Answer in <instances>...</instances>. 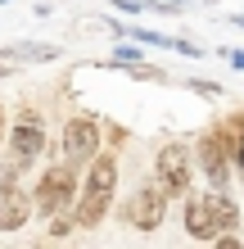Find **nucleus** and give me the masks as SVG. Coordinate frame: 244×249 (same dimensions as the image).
<instances>
[{
	"label": "nucleus",
	"instance_id": "obj_18",
	"mask_svg": "<svg viewBox=\"0 0 244 249\" xmlns=\"http://www.w3.org/2000/svg\"><path fill=\"white\" fill-rule=\"evenodd\" d=\"M0 136H5V109H0Z\"/></svg>",
	"mask_w": 244,
	"mask_h": 249
},
{
	"label": "nucleus",
	"instance_id": "obj_20",
	"mask_svg": "<svg viewBox=\"0 0 244 249\" xmlns=\"http://www.w3.org/2000/svg\"><path fill=\"white\" fill-rule=\"evenodd\" d=\"M0 5H5V0H0Z\"/></svg>",
	"mask_w": 244,
	"mask_h": 249
},
{
	"label": "nucleus",
	"instance_id": "obj_12",
	"mask_svg": "<svg viewBox=\"0 0 244 249\" xmlns=\"http://www.w3.org/2000/svg\"><path fill=\"white\" fill-rule=\"evenodd\" d=\"M18 168H23V163H14V159H5V163H0V195L18 181Z\"/></svg>",
	"mask_w": 244,
	"mask_h": 249
},
{
	"label": "nucleus",
	"instance_id": "obj_15",
	"mask_svg": "<svg viewBox=\"0 0 244 249\" xmlns=\"http://www.w3.org/2000/svg\"><path fill=\"white\" fill-rule=\"evenodd\" d=\"M140 5H145V0H118V9H122V14H140Z\"/></svg>",
	"mask_w": 244,
	"mask_h": 249
},
{
	"label": "nucleus",
	"instance_id": "obj_9",
	"mask_svg": "<svg viewBox=\"0 0 244 249\" xmlns=\"http://www.w3.org/2000/svg\"><path fill=\"white\" fill-rule=\"evenodd\" d=\"M54 46H41V41H27V46H9L5 50V59H54Z\"/></svg>",
	"mask_w": 244,
	"mask_h": 249
},
{
	"label": "nucleus",
	"instance_id": "obj_7",
	"mask_svg": "<svg viewBox=\"0 0 244 249\" xmlns=\"http://www.w3.org/2000/svg\"><path fill=\"white\" fill-rule=\"evenodd\" d=\"M185 231H190V240H204V245H212V240L222 236V227H217V217H212V209H208L204 195L185 199Z\"/></svg>",
	"mask_w": 244,
	"mask_h": 249
},
{
	"label": "nucleus",
	"instance_id": "obj_5",
	"mask_svg": "<svg viewBox=\"0 0 244 249\" xmlns=\"http://www.w3.org/2000/svg\"><path fill=\"white\" fill-rule=\"evenodd\" d=\"M41 150H46L41 113H36V109H23V113H18V127L9 131V159H14V163H32Z\"/></svg>",
	"mask_w": 244,
	"mask_h": 249
},
{
	"label": "nucleus",
	"instance_id": "obj_16",
	"mask_svg": "<svg viewBox=\"0 0 244 249\" xmlns=\"http://www.w3.org/2000/svg\"><path fill=\"white\" fill-rule=\"evenodd\" d=\"M154 5H159V9H185L190 0H154Z\"/></svg>",
	"mask_w": 244,
	"mask_h": 249
},
{
	"label": "nucleus",
	"instance_id": "obj_6",
	"mask_svg": "<svg viewBox=\"0 0 244 249\" xmlns=\"http://www.w3.org/2000/svg\"><path fill=\"white\" fill-rule=\"evenodd\" d=\"M36 213V199H27V190L14 181L5 195H0V231H18L27 227V217Z\"/></svg>",
	"mask_w": 244,
	"mask_h": 249
},
{
	"label": "nucleus",
	"instance_id": "obj_3",
	"mask_svg": "<svg viewBox=\"0 0 244 249\" xmlns=\"http://www.w3.org/2000/svg\"><path fill=\"white\" fill-rule=\"evenodd\" d=\"M154 177L167 195H190V154H185V145H163L159 159H154Z\"/></svg>",
	"mask_w": 244,
	"mask_h": 249
},
{
	"label": "nucleus",
	"instance_id": "obj_17",
	"mask_svg": "<svg viewBox=\"0 0 244 249\" xmlns=\"http://www.w3.org/2000/svg\"><path fill=\"white\" fill-rule=\"evenodd\" d=\"M235 163L244 168V131H240V145H235Z\"/></svg>",
	"mask_w": 244,
	"mask_h": 249
},
{
	"label": "nucleus",
	"instance_id": "obj_4",
	"mask_svg": "<svg viewBox=\"0 0 244 249\" xmlns=\"http://www.w3.org/2000/svg\"><path fill=\"white\" fill-rule=\"evenodd\" d=\"M59 154L68 159V163H91V159L99 154V118H73L64 127V145Z\"/></svg>",
	"mask_w": 244,
	"mask_h": 249
},
{
	"label": "nucleus",
	"instance_id": "obj_14",
	"mask_svg": "<svg viewBox=\"0 0 244 249\" xmlns=\"http://www.w3.org/2000/svg\"><path fill=\"white\" fill-rule=\"evenodd\" d=\"M190 86H195L199 95H208V100H217V95H222V86H217V82H190Z\"/></svg>",
	"mask_w": 244,
	"mask_h": 249
},
{
	"label": "nucleus",
	"instance_id": "obj_13",
	"mask_svg": "<svg viewBox=\"0 0 244 249\" xmlns=\"http://www.w3.org/2000/svg\"><path fill=\"white\" fill-rule=\"evenodd\" d=\"M118 64L127 68V64H140V50L136 46H118Z\"/></svg>",
	"mask_w": 244,
	"mask_h": 249
},
{
	"label": "nucleus",
	"instance_id": "obj_19",
	"mask_svg": "<svg viewBox=\"0 0 244 249\" xmlns=\"http://www.w3.org/2000/svg\"><path fill=\"white\" fill-rule=\"evenodd\" d=\"M5 72H9V64H0V77H5Z\"/></svg>",
	"mask_w": 244,
	"mask_h": 249
},
{
	"label": "nucleus",
	"instance_id": "obj_1",
	"mask_svg": "<svg viewBox=\"0 0 244 249\" xmlns=\"http://www.w3.org/2000/svg\"><path fill=\"white\" fill-rule=\"evenodd\" d=\"M32 195H36V213L54 217L68 199L77 195V163H54L46 177L36 181V190H32Z\"/></svg>",
	"mask_w": 244,
	"mask_h": 249
},
{
	"label": "nucleus",
	"instance_id": "obj_8",
	"mask_svg": "<svg viewBox=\"0 0 244 249\" xmlns=\"http://www.w3.org/2000/svg\"><path fill=\"white\" fill-rule=\"evenodd\" d=\"M204 199H208V209H212V217H217L222 231H235L240 227V209H235V199L226 195L222 186H212V195H204Z\"/></svg>",
	"mask_w": 244,
	"mask_h": 249
},
{
	"label": "nucleus",
	"instance_id": "obj_11",
	"mask_svg": "<svg viewBox=\"0 0 244 249\" xmlns=\"http://www.w3.org/2000/svg\"><path fill=\"white\" fill-rule=\"evenodd\" d=\"M73 222H77V217H59V213H54L46 236H50V240H64V236H73Z\"/></svg>",
	"mask_w": 244,
	"mask_h": 249
},
{
	"label": "nucleus",
	"instance_id": "obj_10",
	"mask_svg": "<svg viewBox=\"0 0 244 249\" xmlns=\"http://www.w3.org/2000/svg\"><path fill=\"white\" fill-rule=\"evenodd\" d=\"M131 41H140V46H177L172 36H163V32H149V27H131Z\"/></svg>",
	"mask_w": 244,
	"mask_h": 249
},
{
	"label": "nucleus",
	"instance_id": "obj_2",
	"mask_svg": "<svg viewBox=\"0 0 244 249\" xmlns=\"http://www.w3.org/2000/svg\"><path fill=\"white\" fill-rule=\"evenodd\" d=\"M163 213H167V190L154 181V186H140L131 199H127V227H136V231H159L163 227Z\"/></svg>",
	"mask_w": 244,
	"mask_h": 249
}]
</instances>
